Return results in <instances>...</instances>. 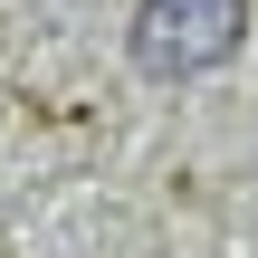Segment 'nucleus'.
<instances>
[{"mask_svg": "<svg viewBox=\"0 0 258 258\" xmlns=\"http://www.w3.org/2000/svg\"><path fill=\"white\" fill-rule=\"evenodd\" d=\"M134 67L153 86H182V77H211L249 48V0H144L134 29H124Z\"/></svg>", "mask_w": 258, "mask_h": 258, "instance_id": "f257e3e1", "label": "nucleus"}]
</instances>
